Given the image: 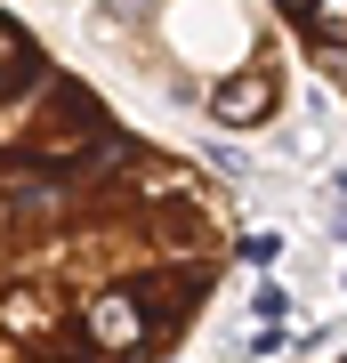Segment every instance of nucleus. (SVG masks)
I'll return each mask as SVG.
<instances>
[{
    "mask_svg": "<svg viewBox=\"0 0 347 363\" xmlns=\"http://www.w3.org/2000/svg\"><path fill=\"white\" fill-rule=\"evenodd\" d=\"M226 274V194L0 9V363H170Z\"/></svg>",
    "mask_w": 347,
    "mask_h": 363,
    "instance_id": "obj_1",
    "label": "nucleus"
},
{
    "mask_svg": "<svg viewBox=\"0 0 347 363\" xmlns=\"http://www.w3.org/2000/svg\"><path fill=\"white\" fill-rule=\"evenodd\" d=\"M267 16L283 25V40L347 97V0H267Z\"/></svg>",
    "mask_w": 347,
    "mask_h": 363,
    "instance_id": "obj_2",
    "label": "nucleus"
},
{
    "mask_svg": "<svg viewBox=\"0 0 347 363\" xmlns=\"http://www.w3.org/2000/svg\"><path fill=\"white\" fill-rule=\"evenodd\" d=\"M331 363H347V355H331Z\"/></svg>",
    "mask_w": 347,
    "mask_h": 363,
    "instance_id": "obj_3",
    "label": "nucleus"
}]
</instances>
